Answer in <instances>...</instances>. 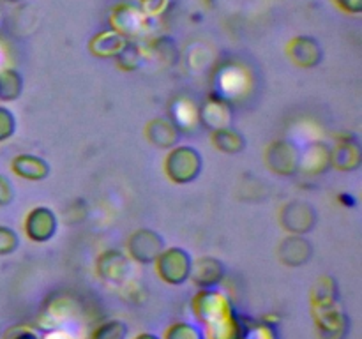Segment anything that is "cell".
I'll list each match as a JSON object with an SVG mask.
<instances>
[{
  "label": "cell",
  "mask_w": 362,
  "mask_h": 339,
  "mask_svg": "<svg viewBox=\"0 0 362 339\" xmlns=\"http://www.w3.org/2000/svg\"><path fill=\"white\" fill-rule=\"evenodd\" d=\"M191 263H193V256L189 251L179 246L165 247L158 260L154 261L159 279L172 286H180L189 279Z\"/></svg>",
  "instance_id": "7a4b0ae2"
},
{
  "label": "cell",
  "mask_w": 362,
  "mask_h": 339,
  "mask_svg": "<svg viewBox=\"0 0 362 339\" xmlns=\"http://www.w3.org/2000/svg\"><path fill=\"white\" fill-rule=\"evenodd\" d=\"M264 162L274 175L292 177L300 172V148L290 140H274L265 148Z\"/></svg>",
  "instance_id": "5b68a950"
},
{
  "label": "cell",
  "mask_w": 362,
  "mask_h": 339,
  "mask_svg": "<svg viewBox=\"0 0 362 339\" xmlns=\"http://www.w3.org/2000/svg\"><path fill=\"white\" fill-rule=\"evenodd\" d=\"M163 168H165V175L168 177L170 182L184 186L200 177L202 170H204V157H202L200 150L191 145H175L168 150Z\"/></svg>",
  "instance_id": "6da1fadb"
},
{
  "label": "cell",
  "mask_w": 362,
  "mask_h": 339,
  "mask_svg": "<svg viewBox=\"0 0 362 339\" xmlns=\"http://www.w3.org/2000/svg\"><path fill=\"white\" fill-rule=\"evenodd\" d=\"M362 165V148L356 140H339L331 147V168L338 172H356Z\"/></svg>",
  "instance_id": "ac0fdd59"
},
{
  "label": "cell",
  "mask_w": 362,
  "mask_h": 339,
  "mask_svg": "<svg viewBox=\"0 0 362 339\" xmlns=\"http://www.w3.org/2000/svg\"><path fill=\"white\" fill-rule=\"evenodd\" d=\"M145 136H147L148 143L154 145V147L170 150L175 145H179L182 133L168 117H156L145 126Z\"/></svg>",
  "instance_id": "9a60e30c"
},
{
  "label": "cell",
  "mask_w": 362,
  "mask_h": 339,
  "mask_svg": "<svg viewBox=\"0 0 362 339\" xmlns=\"http://www.w3.org/2000/svg\"><path fill=\"white\" fill-rule=\"evenodd\" d=\"M166 247L161 233L151 228H138L127 239V254L131 260L141 265H151L158 260L161 251Z\"/></svg>",
  "instance_id": "52a82bcc"
},
{
  "label": "cell",
  "mask_w": 362,
  "mask_h": 339,
  "mask_svg": "<svg viewBox=\"0 0 362 339\" xmlns=\"http://www.w3.org/2000/svg\"><path fill=\"white\" fill-rule=\"evenodd\" d=\"M331 168V147L324 141H315L300 150V168L308 175H320Z\"/></svg>",
  "instance_id": "d6986e66"
},
{
  "label": "cell",
  "mask_w": 362,
  "mask_h": 339,
  "mask_svg": "<svg viewBox=\"0 0 362 339\" xmlns=\"http://www.w3.org/2000/svg\"><path fill=\"white\" fill-rule=\"evenodd\" d=\"M170 120L179 131H193L198 126V106L189 97H177L170 102Z\"/></svg>",
  "instance_id": "44dd1931"
},
{
  "label": "cell",
  "mask_w": 362,
  "mask_h": 339,
  "mask_svg": "<svg viewBox=\"0 0 362 339\" xmlns=\"http://www.w3.org/2000/svg\"><path fill=\"white\" fill-rule=\"evenodd\" d=\"M233 102L218 94H211L198 106V122L205 129L218 131L233 126Z\"/></svg>",
  "instance_id": "9c48e42d"
},
{
  "label": "cell",
  "mask_w": 362,
  "mask_h": 339,
  "mask_svg": "<svg viewBox=\"0 0 362 339\" xmlns=\"http://www.w3.org/2000/svg\"><path fill=\"white\" fill-rule=\"evenodd\" d=\"M339 11L346 14H361L362 13V0H332Z\"/></svg>",
  "instance_id": "d6a6232c"
},
{
  "label": "cell",
  "mask_w": 362,
  "mask_h": 339,
  "mask_svg": "<svg viewBox=\"0 0 362 339\" xmlns=\"http://www.w3.org/2000/svg\"><path fill=\"white\" fill-rule=\"evenodd\" d=\"M16 133V117L9 108L0 105V143L13 138Z\"/></svg>",
  "instance_id": "f546056e"
},
{
  "label": "cell",
  "mask_w": 362,
  "mask_h": 339,
  "mask_svg": "<svg viewBox=\"0 0 362 339\" xmlns=\"http://www.w3.org/2000/svg\"><path fill=\"white\" fill-rule=\"evenodd\" d=\"M278 260L281 261L285 267L299 268L306 265L313 256V244L308 240L306 235H288L278 244Z\"/></svg>",
  "instance_id": "4fadbf2b"
},
{
  "label": "cell",
  "mask_w": 362,
  "mask_h": 339,
  "mask_svg": "<svg viewBox=\"0 0 362 339\" xmlns=\"http://www.w3.org/2000/svg\"><path fill=\"white\" fill-rule=\"evenodd\" d=\"M191 307L202 325L212 323L218 318L235 311L232 299L218 288H202L191 300Z\"/></svg>",
  "instance_id": "8992f818"
},
{
  "label": "cell",
  "mask_w": 362,
  "mask_h": 339,
  "mask_svg": "<svg viewBox=\"0 0 362 339\" xmlns=\"http://www.w3.org/2000/svg\"><path fill=\"white\" fill-rule=\"evenodd\" d=\"M318 222L317 208L306 200H290L279 208V225L292 235H308Z\"/></svg>",
  "instance_id": "277c9868"
},
{
  "label": "cell",
  "mask_w": 362,
  "mask_h": 339,
  "mask_svg": "<svg viewBox=\"0 0 362 339\" xmlns=\"http://www.w3.org/2000/svg\"><path fill=\"white\" fill-rule=\"evenodd\" d=\"M95 274L106 285L122 286L129 275V260L119 249H106L95 258Z\"/></svg>",
  "instance_id": "7c38bea8"
},
{
  "label": "cell",
  "mask_w": 362,
  "mask_h": 339,
  "mask_svg": "<svg viewBox=\"0 0 362 339\" xmlns=\"http://www.w3.org/2000/svg\"><path fill=\"white\" fill-rule=\"evenodd\" d=\"M286 55L290 56L297 67L303 69H313L320 66L324 60V48L317 37L308 34H299L292 37L286 44Z\"/></svg>",
  "instance_id": "8fae6325"
},
{
  "label": "cell",
  "mask_w": 362,
  "mask_h": 339,
  "mask_svg": "<svg viewBox=\"0 0 362 339\" xmlns=\"http://www.w3.org/2000/svg\"><path fill=\"white\" fill-rule=\"evenodd\" d=\"M204 335L205 339H243L244 318H240L237 311H232L212 323L204 325Z\"/></svg>",
  "instance_id": "ffe728a7"
},
{
  "label": "cell",
  "mask_w": 362,
  "mask_h": 339,
  "mask_svg": "<svg viewBox=\"0 0 362 339\" xmlns=\"http://www.w3.org/2000/svg\"><path fill=\"white\" fill-rule=\"evenodd\" d=\"M144 59H145L144 49H141V46L138 44L134 39H129L126 48L115 56L117 66H119L122 71H126V73H133V71L140 69L141 64H144Z\"/></svg>",
  "instance_id": "d4e9b609"
},
{
  "label": "cell",
  "mask_w": 362,
  "mask_h": 339,
  "mask_svg": "<svg viewBox=\"0 0 362 339\" xmlns=\"http://www.w3.org/2000/svg\"><path fill=\"white\" fill-rule=\"evenodd\" d=\"M11 170L14 175L20 179L28 180V182H41L48 179L52 173V166L46 159L35 154H20L11 161Z\"/></svg>",
  "instance_id": "e0dca14e"
},
{
  "label": "cell",
  "mask_w": 362,
  "mask_h": 339,
  "mask_svg": "<svg viewBox=\"0 0 362 339\" xmlns=\"http://www.w3.org/2000/svg\"><path fill=\"white\" fill-rule=\"evenodd\" d=\"M173 0H140V9L147 14L148 18H158L168 13Z\"/></svg>",
  "instance_id": "4dcf8cb0"
},
{
  "label": "cell",
  "mask_w": 362,
  "mask_h": 339,
  "mask_svg": "<svg viewBox=\"0 0 362 339\" xmlns=\"http://www.w3.org/2000/svg\"><path fill=\"white\" fill-rule=\"evenodd\" d=\"M127 41L129 39L124 37L113 28H105V30L98 32L88 39V52L95 59H115L126 48Z\"/></svg>",
  "instance_id": "2e32d148"
},
{
  "label": "cell",
  "mask_w": 362,
  "mask_h": 339,
  "mask_svg": "<svg viewBox=\"0 0 362 339\" xmlns=\"http://www.w3.org/2000/svg\"><path fill=\"white\" fill-rule=\"evenodd\" d=\"M134 339H161V338L156 334H152V332H141V334L134 335Z\"/></svg>",
  "instance_id": "d590c367"
},
{
  "label": "cell",
  "mask_w": 362,
  "mask_h": 339,
  "mask_svg": "<svg viewBox=\"0 0 362 339\" xmlns=\"http://www.w3.org/2000/svg\"><path fill=\"white\" fill-rule=\"evenodd\" d=\"M6 339H41L32 328L28 327H14L7 332Z\"/></svg>",
  "instance_id": "836d02e7"
},
{
  "label": "cell",
  "mask_w": 362,
  "mask_h": 339,
  "mask_svg": "<svg viewBox=\"0 0 362 339\" xmlns=\"http://www.w3.org/2000/svg\"><path fill=\"white\" fill-rule=\"evenodd\" d=\"M211 140L212 145H214L219 152L228 155L240 154V152L246 148V138H244L243 133L237 131L233 126L225 127V129L212 131Z\"/></svg>",
  "instance_id": "7402d4cb"
},
{
  "label": "cell",
  "mask_w": 362,
  "mask_h": 339,
  "mask_svg": "<svg viewBox=\"0 0 362 339\" xmlns=\"http://www.w3.org/2000/svg\"><path fill=\"white\" fill-rule=\"evenodd\" d=\"M110 28H113L127 39H136L151 30L152 18H148L140 9V6L122 2L117 4L110 13Z\"/></svg>",
  "instance_id": "3957f363"
},
{
  "label": "cell",
  "mask_w": 362,
  "mask_h": 339,
  "mask_svg": "<svg viewBox=\"0 0 362 339\" xmlns=\"http://www.w3.org/2000/svg\"><path fill=\"white\" fill-rule=\"evenodd\" d=\"M57 228H59V219L55 212L49 207H34L27 214L23 221L25 235L28 240L37 244H45L55 237Z\"/></svg>",
  "instance_id": "30bf717a"
},
{
  "label": "cell",
  "mask_w": 362,
  "mask_h": 339,
  "mask_svg": "<svg viewBox=\"0 0 362 339\" xmlns=\"http://www.w3.org/2000/svg\"><path fill=\"white\" fill-rule=\"evenodd\" d=\"M14 200V187L9 177L0 173V207H7Z\"/></svg>",
  "instance_id": "1f68e13d"
},
{
  "label": "cell",
  "mask_w": 362,
  "mask_h": 339,
  "mask_svg": "<svg viewBox=\"0 0 362 339\" xmlns=\"http://www.w3.org/2000/svg\"><path fill=\"white\" fill-rule=\"evenodd\" d=\"M332 302H338V286H336L334 278L322 275L311 290V307L327 306Z\"/></svg>",
  "instance_id": "cb8c5ba5"
},
{
  "label": "cell",
  "mask_w": 362,
  "mask_h": 339,
  "mask_svg": "<svg viewBox=\"0 0 362 339\" xmlns=\"http://www.w3.org/2000/svg\"><path fill=\"white\" fill-rule=\"evenodd\" d=\"M20 246V237L9 226L0 225V256H9Z\"/></svg>",
  "instance_id": "f1b7e54d"
},
{
  "label": "cell",
  "mask_w": 362,
  "mask_h": 339,
  "mask_svg": "<svg viewBox=\"0 0 362 339\" xmlns=\"http://www.w3.org/2000/svg\"><path fill=\"white\" fill-rule=\"evenodd\" d=\"M41 339H76V335H74L73 332L67 331V328L59 327V328H52V331H46Z\"/></svg>",
  "instance_id": "e575fe53"
},
{
  "label": "cell",
  "mask_w": 362,
  "mask_h": 339,
  "mask_svg": "<svg viewBox=\"0 0 362 339\" xmlns=\"http://www.w3.org/2000/svg\"><path fill=\"white\" fill-rule=\"evenodd\" d=\"M23 94V76L14 67L0 71V101L13 102Z\"/></svg>",
  "instance_id": "603a6c76"
},
{
  "label": "cell",
  "mask_w": 362,
  "mask_h": 339,
  "mask_svg": "<svg viewBox=\"0 0 362 339\" xmlns=\"http://www.w3.org/2000/svg\"><path fill=\"white\" fill-rule=\"evenodd\" d=\"M2 2H6V4H20V2H23V0H2Z\"/></svg>",
  "instance_id": "8d00e7d4"
},
{
  "label": "cell",
  "mask_w": 362,
  "mask_h": 339,
  "mask_svg": "<svg viewBox=\"0 0 362 339\" xmlns=\"http://www.w3.org/2000/svg\"><path fill=\"white\" fill-rule=\"evenodd\" d=\"M129 327L122 320H106L92 331L90 339H126Z\"/></svg>",
  "instance_id": "484cf974"
},
{
  "label": "cell",
  "mask_w": 362,
  "mask_h": 339,
  "mask_svg": "<svg viewBox=\"0 0 362 339\" xmlns=\"http://www.w3.org/2000/svg\"><path fill=\"white\" fill-rule=\"evenodd\" d=\"M313 320L320 339H345L349 334L350 320L339 300L327 306H315Z\"/></svg>",
  "instance_id": "ba28073f"
},
{
  "label": "cell",
  "mask_w": 362,
  "mask_h": 339,
  "mask_svg": "<svg viewBox=\"0 0 362 339\" xmlns=\"http://www.w3.org/2000/svg\"><path fill=\"white\" fill-rule=\"evenodd\" d=\"M163 339H205L204 328L189 321H177L165 331Z\"/></svg>",
  "instance_id": "4316f807"
},
{
  "label": "cell",
  "mask_w": 362,
  "mask_h": 339,
  "mask_svg": "<svg viewBox=\"0 0 362 339\" xmlns=\"http://www.w3.org/2000/svg\"><path fill=\"white\" fill-rule=\"evenodd\" d=\"M225 278V263L214 256L194 258L191 263L189 279L197 288H218Z\"/></svg>",
  "instance_id": "5bb4252c"
},
{
  "label": "cell",
  "mask_w": 362,
  "mask_h": 339,
  "mask_svg": "<svg viewBox=\"0 0 362 339\" xmlns=\"http://www.w3.org/2000/svg\"><path fill=\"white\" fill-rule=\"evenodd\" d=\"M243 339H278V331L274 323L269 321H251L246 323L244 320V335Z\"/></svg>",
  "instance_id": "83f0119b"
}]
</instances>
